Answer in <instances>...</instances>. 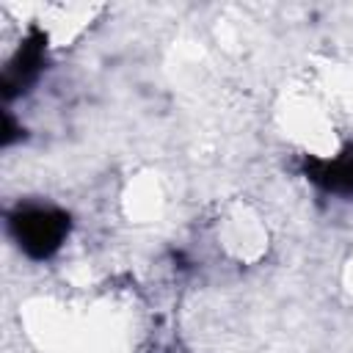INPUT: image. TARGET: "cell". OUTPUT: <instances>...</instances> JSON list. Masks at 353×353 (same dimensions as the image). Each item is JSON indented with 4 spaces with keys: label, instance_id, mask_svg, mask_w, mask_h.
<instances>
[{
    "label": "cell",
    "instance_id": "3",
    "mask_svg": "<svg viewBox=\"0 0 353 353\" xmlns=\"http://www.w3.org/2000/svg\"><path fill=\"white\" fill-rule=\"evenodd\" d=\"M303 174L325 193L353 196V146L342 149L336 157H303Z\"/></svg>",
    "mask_w": 353,
    "mask_h": 353
},
{
    "label": "cell",
    "instance_id": "1",
    "mask_svg": "<svg viewBox=\"0 0 353 353\" xmlns=\"http://www.w3.org/2000/svg\"><path fill=\"white\" fill-rule=\"evenodd\" d=\"M69 212L50 204H19L8 212V232L30 259L52 256L69 234Z\"/></svg>",
    "mask_w": 353,
    "mask_h": 353
},
{
    "label": "cell",
    "instance_id": "2",
    "mask_svg": "<svg viewBox=\"0 0 353 353\" xmlns=\"http://www.w3.org/2000/svg\"><path fill=\"white\" fill-rule=\"evenodd\" d=\"M44 33L41 30H30L28 39L22 41V47L17 50V55L8 61L6 72H3V97L14 99L22 91H28V85L39 77L41 66H44Z\"/></svg>",
    "mask_w": 353,
    "mask_h": 353
}]
</instances>
